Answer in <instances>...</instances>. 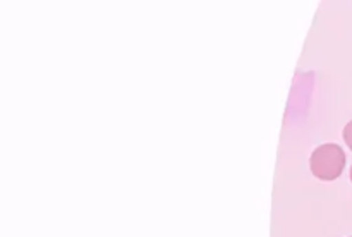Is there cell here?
Segmentation results:
<instances>
[{
  "mask_svg": "<svg viewBox=\"0 0 352 237\" xmlns=\"http://www.w3.org/2000/svg\"><path fill=\"white\" fill-rule=\"evenodd\" d=\"M346 167V155L337 144H322L311 157V170L323 181H333Z\"/></svg>",
  "mask_w": 352,
  "mask_h": 237,
  "instance_id": "1",
  "label": "cell"
},
{
  "mask_svg": "<svg viewBox=\"0 0 352 237\" xmlns=\"http://www.w3.org/2000/svg\"><path fill=\"white\" fill-rule=\"evenodd\" d=\"M344 139H346L347 146L352 150V120L349 124L346 126V129H344Z\"/></svg>",
  "mask_w": 352,
  "mask_h": 237,
  "instance_id": "2",
  "label": "cell"
},
{
  "mask_svg": "<svg viewBox=\"0 0 352 237\" xmlns=\"http://www.w3.org/2000/svg\"><path fill=\"white\" fill-rule=\"evenodd\" d=\"M351 179H352V168H351Z\"/></svg>",
  "mask_w": 352,
  "mask_h": 237,
  "instance_id": "3",
  "label": "cell"
}]
</instances>
